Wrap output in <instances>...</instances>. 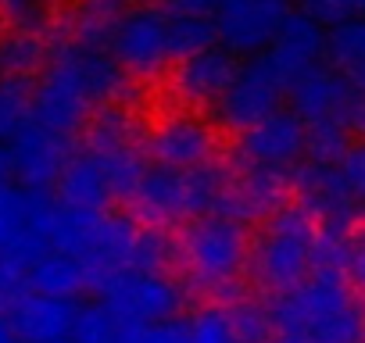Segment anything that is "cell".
<instances>
[{"instance_id": "cell-32", "label": "cell", "mask_w": 365, "mask_h": 343, "mask_svg": "<svg viewBox=\"0 0 365 343\" xmlns=\"http://www.w3.org/2000/svg\"><path fill=\"white\" fill-rule=\"evenodd\" d=\"M230 315V325L237 332V343H265L272 339V322H269V304L262 300H251V297H240L226 307Z\"/></svg>"}, {"instance_id": "cell-40", "label": "cell", "mask_w": 365, "mask_h": 343, "mask_svg": "<svg viewBox=\"0 0 365 343\" xmlns=\"http://www.w3.org/2000/svg\"><path fill=\"white\" fill-rule=\"evenodd\" d=\"M347 283L365 290V229L351 236V258H347Z\"/></svg>"}, {"instance_id": "cell-20", "label": "cell", "mask_w": 365, "mask_h": 343, "mask_svg": "<svg viewBox=\"0 0 365 343\" xmlns=\"http://www.w3.org/2000/svg\"><path fill=\"white\" fill-rule=\"evenodd\" d=\"M54 204L65 211H108L111 194L90 154H72L54 183Z\"/></svg>"}, {"instance_id": "cell-6", "label": "cell", "mask_w": 365, "mask_h": 343, "mask_svg": "<svg viewBox=\"0 0 365 343\" xmlns=\"http://www.w3.org/2000/svg\"><path fill=\"white\" fill-rule=\"evenodd\" d=\"M111 61L136 79H154L168 68V15L158 4H133L108 33Z\"/></svg>"}, {"instance_id": "cell-46", "label": "cell", "mask_w": 365, "mask_h": 343, "mask_svg": "<svg viewBox=\"0 0 365 343\" xmlns=\"http://www.w3.org/2000/svg\"><path fill=\"white\" fill-rule=\"evenodd\" d=\"M351 8H354V15H365V0H351Z\"/></svg>"}, {"instance_id": "cell-19", "label": "cell", "mask_w": 365, "mask_h": 343, "mask_svg": "<svg viewBox=\"0 0 365 343\" xmlns=\"http://www.w3.org/2000/svg\"><path fill=\"white\" fill-rule=\"evenodd\" d=\"M11 329L22 336V343H58L72 336L76 322V300H58V297H40V293H22L8 307Z\"/></svg>"}, {"instance_id": "cell-36", "label": "cell", "mask_w": 365, "mask_h": 343, "mask_svg": "<svg viewBox=\"0 0 365 343\" xmlns=\"http://www.w3.org/2000/svg\"><path fill=\"white\" fill-rule=\"evenodd\" d=\"M118 343H187V322H154V325H122Z\"/></svg>"}, {"instance_id": "cell-49", "label": "cell", "mask_w": 365, "mask_h": 343, "mask_svg": "<svg viewBox=\"0 0 365 343\" xmlns=\"http://www.w3.org/2000/svg\"><path fill=\"white\" fill-rule=\"evenodd\" d=\"M0 36H4V29H0Z\"/></svg>"}, {"instance_id": "cell-28", "label": "cell", "mask_w": 365, "mask_h": 343, "mask_svg": "<svg viewBox=\"0 0 365 343\" xmlns=\"http://www.w3.org/2000/svg\"><path fill=\"white\" fill-rule=\"evenodd\" d=\"M301 343H365V307L354 300L344 311L322 318L319 325H312Z\"/></svg>"}, {"instance_id": "cell-26", "label": "cell", "mask_w": 365, "mask_h": 343, "mask_svg": "<svg viewBox=\"0 0 365 343\" xmlns=\"http://www.w3.org/2000/svg\"><path fill=\"white\" fill-rule=\"evenodd\" d=\"M219 47V33L212 19L201 15H168V58L182 61L201 51Z\"/></svg>"}, {"instance_id": "cell-34", "label": "cell", "mask_w": 365, "mask_h": 343, "mask_svg": "<svg viewBox=\"0 0 365 343\" xmlns=\"http://www.w3.org/2000/svg\"><path fill=\"white\" fill-rule=\"evenodd\" d=\"M187 343H237L226 307H201L187 322Z\"/></svg>"}, {"instance_id": "cell-22", "label": "cell", "mask_w": 365, "mask_h": 343, "mask_svg": "<svg viewBox=\"0 0 365 343\" xmlns=\"http://www.w3.org/2000/svg\"><path fill=\"white\" fill-rule=\"evenodd\" d=\"M83 139H86V154L93 157L115 154V150H140L143 125L125 104H104L86 118Z\"/></svg>"}, {"instance_id": "cell-42", "label": "cell", "mask_w": 365, "mask_h": 343, "mask_svg": "<svg viewBox=\"0 0 365 343\" xmlns=\"http://www.w3.org/2000/svg\"><path fill=\"white\" fill-rule=\"evenodd\" d=\"M344 129H347L351 136L365 139V97H361V93H354V100H351V107H347V115H344Z\"/></svg>"}, {"instance_id": "cell-38", "label": "cell", "mask_w": 365, "mask_h": 343, "mask_svg": "<svg viewBox=\"0 0 365 343\" xmlns=\"http://www.w3.org/2000/svg\"><path fill=\"white\" fill-rule=\"evenodd\" d=\"M26 293V265L0 250V311H8Z\"/></svg>"}, {"instance_id": "cell-13", "label": "cell", "mask_w": 365, "mask_h": 343, "mask_svg": "<svg viewBox=\"0 0 365 343\" xmlns=\"http://www.w3.org/2000/svg\"><path fill=\"white\" fill-rule=\"evenodd\" d=\"M219 150L215 125L201 115H168L147 132V154L161 168H205Z\"/></svg>"}, {"instance_id": "cell-10", "label": "cell", "mask_w": 365, "mask_h": 343, "mask_svg": "<svg viewBox=\"0 0 365 343\" xmlns=\"http://www.w3.org/2000/svg\"><path fill=\"white\" fill-rule=\"evenodd\" d=\"M51 222L54 201L43 194L22 190L15 183L0 186V250L29 265L33 258L51 250Z\"/></svg>"}, {"instance_id": "cell-4", "label": "cell", "mask_w": 365, "mask_h": 343, "mask_svg": "<svg viewBox=\"0 0 365 343\" xmlns=\"http://www.w3.org/2000/svg\"><path fill=\"white\" fill-rule=\"evenodd\" d=\"M90 115H93V104L79 75V58H76L72 40H65L58 43L54 58L47 61L36 86L29 90V122L58 139H72L76 132H83Z\"/></svg>"}, {"instance_id": "cell-48", "label": "cell", "mask_w": 365, "mask_h": 343, "mask_svg": "<svg viewBox=\"0 0 365 343\" xmlns=\"http://www.w3.org/2000/svg\"><path fill=\"white\" fill-rule=\"evenodd\" d=\"M58 343H68V339H58Z\"/></svg>"}, {"instance_id": "cell-1", "label": "cell", "mask_w": 365, "mask_h": 343, "mask_svg": "<svg viewBox=\"0 0 365 343\" xmlns=\"http://www.w3.org/2000/svg\"><path fill=\"white\" fill-rule=\"evenodd\" d=\"M247 229L222 215H205L187 222L175 240V258L194 283V290L215 300H240L244 297V272H247Z\"/></svg>"}, {"instance_id": "cell-29", "label": "cell", "mask_w": 365, "mask_h": 343, "mask_svg": "<svg viewBox=\"0 0 365 343\" xmlns=\"http://www.w3.org/2000/svg\"><path fill=\"white\" fill-rule=\"evenodd\" d=\"M175 258V243L165 229L154 226H140L133 254H129V268L125 272H165Z\"/></svg>"}, {"instance_id": "cell-35", "label": "cell", "mask_w": 365, "mask_h": 343, "mask_svg": "<svg viewBox=\"0 0 365 343\" xmlns=\"http://www.w3.org/2000/svg\"><path fill=\"white\" fill-rule=\"evenodd\" d=\"M0 19L22 33H43L51 22V0H0Z\"/></svg>"}, {"instance_id": "cell-8", "label": "cell", "mask_w": 365, "mask_h": 343, "mask_svg": "<svg viewBox=\"0 0 365 343\" xmlns=\"http://www.w3.org/2000/svg\"><path fill=\"white\" fill-rule=\"evenodd\" d=\"M287 97V83L276 75V68L258 54L251 61H244L230 83V90L219 97V104L212 107L215 122L230 132H247L251 125H258L262 118H269L272 111H279Z\"/></svg>"}, {"instance_id": "cell-16", "label": "cell", "mask_w": 365, "mask_h": 343, "mask_svg": "<svg viewBox=\"0 0 365 343\" xmlns=\"http://www.w3.org/2000/svg\"><path fill=\"white\" fill-rule=\"evenodd\" d=\"M240 61L226 47L201 51L194 58H182L172 68V93L187 107H215L219 97L230 90Z\"/></svg>"}, {"instance_id": "cell-44", "label": "cell", "mask_w": 365, "mask_h": 343, "mask_svg": "<svg viewBox=\"0 0 365 343\" xmlns=\"http://www.w3.org/2000/svg\"><path fill=\"white\" fill-rule=\"evenodd\" d=\"M11 183V164H8V147H0V186Z\"/></svg>"}, {"instance_id": "cell-11", "label": "cell", "mask_w": 365, "mask_h": 343, "mask_svg": "<svg viewBox=\"0 0 365 343\" xmlns=\"http://www.w3.org/2000/svg\"><path fill=\"white\" fill-rule=\"evenodd\" d=\"M287 15L290 0H219L212 22L219 33V47H226L233 58H258L276 40Z\"/></svg>"}, {"instance_id": "cell-14", "label": "cell", "mask_w": 365, "mask_h": 343, "mask_svg": "<svg viewBox=\"0 0 365 343\" xmlns=\"http://www.w3.org/2000/svg\"><path fill=\"white\" fill-rule=\"evenodd\" d=\"M68 157H72L68 154V139H58V136L36 129L33 122L22 125L11 136V147H8V164H11L15 186L33 190V194H43L47 186L58 183Z\"/></svg>"}, {"instance_id": "cell-37", "label": "cell", "mask_w": 365, "mask_h": 343, "mask_svg": "<svg viewBox=\"0 0 365 343\" xmlns=\"http://www.w3.org/2000/svg\"><path fill=\"white\" fill-rule=\"evenodd\" d=\"M336 172H340V179L347 183L351 197L358 204H365V139H358V143L347 147V154L340 157Z\"/></svg>"}, {"instance_id": "cell-3", "label": "cell", "mask_w": 365, "mask_h": 343, "mask_svg": "<svg viewBox=\"0 0 365 343\" xmlns=\"http://www.w3.org/2000/svg\"><path fill=\"white\" fill-rule=\"evenodd\" d=\"M222 186H226V172L219 164H205L190 172L154 164L143 172L136 194L129 197L133 218L140 226L165 229L172 222H194V218L215 215Z\"/></svg>"}, {"instance_id": "cell-31", "label": "cell", "mask_w": 365, "mask_h": 343, "mask_svg": "<svg viewBox=\"0 0 365 343\" xmlns=\"http://www.w3.org/2000/svg\"><path fill=\"white\" fill-rule=\"evenodd\" d=\"M351 147V132L340 122H322V125H304V154L315 164H340V157Z\"/></svg>"}, {"instance_id": "cell-7", "label": "cell", "mask_w": 365, "mask_h": 343, "mask_svg": "<svg viewBox=\"0 0 365 343\" xmlns=\"http://www.w3.org/2000/svg\"><path fill=\"white\" fill-rule=\"evenodd\" d=\"M347 304H354V290H351L347 275H340V272H312L301 286H294L290 293L269 300L272 336L301 343V336L312 325H319L322 318L344 311Z\"/></svg>"}, {"instance_id": "cell-43", "label": "cell", "mask_w": 365, "mask_h": 343, "mask_svg": "<svg viewBox=\"0 0 365 343\" xmlns=\"http://www.w3.org/2000/svg\"><path fill=\"white\" fill-rule=\"evenodd\" d=\"M0 343H22V336L11 329V322H8V318H0Z\"/></svg>"}, {"instance_id": "cell-12", "label": "cell", "mask_w": 365, "mask_h": 343, "mask_svg": "<svg viewBox=\"0 0 365 343\" xmlns=\"http://www.w3.org/2000/svg\"><path fill=\"white\" fill-rule=\"evenodd\" d=\"M290 194L297 197L294 204L304 208L319 229H336L351 233L358 222V201L351 197L347 183L340 179V172L333 164H294L290 172Z\"/></svg>"}, {"instance_id": "cell-25", "label": "cell", "mask_w": 365, "mask_h": 343, "mask_svg": "<svg viewBox=\"0 0 365 343\" xmlns=\"http://www.w3.org/2000/svg\"><path fill=\"white\" fill-rule=\"evenodd\" d=\"M329 68L351 75L354 68L365 65V15H351L336 26L326 29V54Z\"/></svg>"}, {"instance_id": "cell-18", "label": "cell", "mask_w": 365, "mask_h": 343, "mask_svg": "<svg viewBox=\"0 0 365 343\" xmlns=\"http://www.w3.org/2000/svg\"><path fill=\"white\" fill-rule=\"evenodd\" d=\"M322 54H326V29L319 22H312L308 15L301 11H290L276 33V40L269 43V51L262 54L276 75L290 86L297 75H304L308 68L322 65Z\"/></svg>"}, {"instance_id": "cell-17", "label": "cell", "mask_w": 365, "mask_h": 343, "mask_svg": "<svg viewBox=\"0 0 365 343\" xmlns=\"http://www.w3.org/2000/svg\"><path fill=\"white\" fill-rule=\"evenodd\" d=\"M304 157V125L294 111L279 107L247 132H240V161L265 168H294Z\"/></svg>"}, {"instance_id": "cell-5", "label": "cell", "mask_w": 365, "mask_h": 343, "mask_svg": "<svg viewBox=\"0 0 365 343\" xmlns=\"http://www.w3.org/2000/svg\"><path fill=\"white\" fill-rule=\"evenodd\" d=\"M93 290H97V300L122 325L172 322L187 304V290L165 272H115L101 279Z\"/></svg>"}, {"instance_id": "cell-45", "label": "cell", "mask_w": 365, "mask_h": 343, "mask_svg": "<svg viewBox=\"0 0 365 343\" xmlns=\"http://www.w3.org/2000/svg\"><path fill=\"white\" fill-rule=\"evenodd\" d=\"M347 79H351V86H354V93H361V97H365V65H361V68H354V72H351Z\"/></svg>"}, {"instance_id": "cell-47", "label": "cell", "mask_w": 365, "mask_h": 343, "mask_svg": "<svg viewBox=\"0 0 365 343\" xmlns=\"http://www.w3.org/2000/svg\"><path fill=\"white\" fill-rule=\"evenodd\" d=\"M265 343H290V339H279V336H272V339H265Z\"/></svg>"}, {"instance_id": "cell-27", "label": "cell", "mask_w": 365, "mask_h": 343, "mask_svg": "<svg viewBox=\"0 0 365 343\" xmlns=\"http://www.w3.org/2000/svg\"><path fill=\"white\" fill-rule=\"evenodd\" d=\"M90 157H93V154H90ZM93 161H97L101 176H104V183H108L111 201H129V197L136 194L140 179H143V172H147L140 150H115V154H101V157H93Z\"/></svg>"}, {"instance_id": "cell-33", "label": "cell", "mask_w": 365, "mask_h": 343, "mask_svg": "<svg viewBox=\"0 0 365 343\" xmlns=\"http://www.w3.org/2000/svg\"><path fill=\"white\" fill-rule=\"evenodd\" d=\"M29 83L0 79V147L11 143V136L29 125Z\"/></svg>"}, {"instance_id": "cell-24", "label": "cell", "mask_w": 365, "mask_h": 343, "mask_svg": "<svg viewBox=\"0 0 365 343\" xmlns=\"http://www.w3.org/2000/svg\"><path fill=\"white\" fill-rule=\"evenodd\" d=\"M133 8V0H76V22H72V43L79 47H108V33L118 15Z\"/></svg>"}, {"instance_id": "cell-9", "label": "cell", "mask_w": 365, "mask_h": 343, "mask_svg": "<svg viewBox=\"0 0 365 343\" xmlns=\"http://www.w3.org/2000/svg\"><path fill=\"white\" fill-rule=\"evenodd\" d=\"M283 204H290V172L237 161L233 172H226V186L215 215L247 226V222H265Z\"/></svg>"}, {"instance_id": "cell-39", "label": "cell", "mask_w": 365, "mask_h": 343, "mask_svg": "<svg viewBox=\"0 0 365 343\" xmlns=\"http://www.w3.org/2000/svg\"><path fill=\"white\" fill-rule=\"evenodd\" d=\"M297 11L308 15L312 22H319L322 29H326V26H336V22H344V19L354 15L351 0H297Z\"/></svg>"}, {"instance_id": "cell-2", "label": "cell", "mask_w": 365, "mask_h": 343, "mask_svg": "<svg viewBox=\"0 0 365 343\" xmlns=\"http://www.w3.org/2000/svg\"><path fill=\"white\" fill-rule=\"evenodd\" d=\"M315 233V218L297 204H283L276 215H269L247 247L251 283L269 297H283L294 286H301L312 275Z\"/></svg>"}, {"instance_id": "cell-41", "label": "cell", "mask_w": 365, "mask_h": 343, "mask_svg": "<svg viewBox=\"0 0 365 343\" xmlns=\"http://www.w3.org/2000/svg\"><path fill=\"white\" fill-rule=\"evenodd\" d=\"M219 8V0H165L161 11L165 15H201V19H212Z\"/></svg>"}, {"instance_id": "cell-15", "label": "cell", "mask_w": 365, "mask_h": 343, "mask_svg": "<svg viewBox=\"0 0 365 343\" xmlns=\"http://www.w3.org/2000/svg\"><path fill=\"white\" fill-rule=\"evenodd\" d=\"M287 97H290V111L301 118V125H322V122L344 125V115L354 100V86L344 72H336L329 65H315L287 86Z\"/></svg>"}, {"instance_id": "cell-30", "label": "cell", "mask_w": 365, "mask_h": 343, "mask_svg": "<svg viewBox=\"0 0 365 343\" xmlns=\"http://www.w3.org/2000/svg\"><path fill=\"white\" fill-rule=\"evenodd\" d=\"M118 329H122V322L101 300H93V304L76 307L68 343H118Z\"/></svg>"}, {"instance_id": "cell-21", "label": "cell", "mask_w": 365, "mask_h": 343, "mask_svg": "<svg viewBox=\"0 0 365 343\" xmlns=\"http://www.w3.org/2000/svg\"><path fill=\"white\" fill-rule=\"evenodd\" d=\"M83 290H90V279H86L83 261L72 258V254L47 250V254H40V258H33L26 265V293L76 300Z\"/></svg>"}, {"instance_id": "cell-23", "label": "cell", "mask_w": 365, "mask_h": 343, "mask_svg": "<svg viewBox=\"0 0 365 343\" xmlns=\"http://www.w3.org/2000/svg\"><path fill=\"white\" fill-rule=\"evenodd\" d=\"M47 61H51V51H47L43 33L8 29L4 36H0V79L29 83V75L43 72Z\"/></svg>"}]
</instances>
